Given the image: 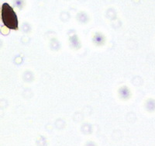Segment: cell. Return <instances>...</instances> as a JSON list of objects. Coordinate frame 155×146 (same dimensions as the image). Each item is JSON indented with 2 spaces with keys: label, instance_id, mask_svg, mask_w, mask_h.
Returning a JSON list of instances; mask_svg holds the SVG:
<instances>
[{
  "label": "cell",
  "instance_id": "obj_1",
  "mask_svg": "<svg viewBox=\"0 0 155 146\" xmlns=\"http://www.w3.org/2000/svg\"><path fill=\"white\" fill-rule=\"evenodd\" d=\"M2 20L6 27L12 30L18 29V19L16 12L8 3H3L2 6Z\"/></svg>",
  "mask_w": 155,
  "mask_h": 146
}]
</instances>
